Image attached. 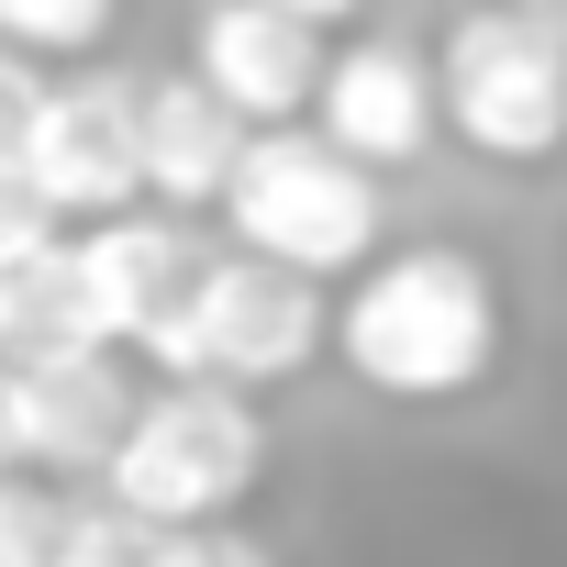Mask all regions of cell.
<instances>
[{"label":"cell","instance_id":"cell-1","mask_svg":"<svg viewBox=\"0 0 567 567\" xmlns=\"http://www.w3.org/2000/svg\"><path fill=\"white\" fill-rule=\"evenodd\" d=\"M334 346L390 401H456L501 357V290L456 245H401V256H368V278L334 301Z\"/></svg>","mask_w":567,"mask_h":567},{"label":"cell","instance_id":"cell-2","mask_svg":"<svg viewBox=\"0 0 567 567\" xmlns=\"http://www.w3.org/2000/svg\"><path fill=\"white\" fill-rule=\"evenodd\" d=\"M323 278L312 267H290V256H200V278L145 323V368H167V379H290V368H312V346H323Z\"/></svg>","mask_w":567,"mask_h":567},{"label":"cell","instance_id":"cell-3","mask_svg":"<svg viewBox=\"0 0 567 567\" xmlns=\"http://www.w3.org/2000/svg\"><path fill=\"white\" fill-rule=\"evenodd\" d=\"M256 478H267V423H256L245 379H178V390H156L123 423L112 467H101V489L134 501V512H156V523H223Z\"/></svg>","mask_w":567,"mask_h":567},{"label":"cell","instance_id":"cell-4","mask_svg":"<svg viewBox=\"0 0 567 567\" xmlns=\"http://www.w3.org/2000/svg\"><path fill=\"white\" fill-rule=\"evenodd\" d=\"M223 223H234V245L290 256V267H312V278L379 256L368 156H346L334 134H245V156H234V178H223Z\"/></svg>","mask_w":567,"mask_h":567},{"label":"cell","instance_id":"cell-5","mask_svg":"<svg viewBox=\"0 0 567 567\" xmlns=\"http://www.w3.org/2000/svg\"><path fill=\"white\" fill-rule=\"evenodd\" d=\"M434 79H445V123L489 167H545L567 145V23H545L534 0L467 12Z\"/></svg>","mask_w":567,"mask_h":567},{"label":"cell","instance_id":"cell-6","mask_svg":"<svg viewBox=\"0 0 567 567\" xmlns=\"http://www.w3.org/2000/svg\"><path fill=\"white\" fill-rule=\"evenodd\" d=\"M189 68H200L245 123H290V112H312V90H323L334 56H323V23L290 12V0H212Z\"/></svg>","mask_w":567,"mask_h":567},{"label":"cell","instance_id":"cell-7","mask_svg":"<svg viewBox=\"0 0 567 567\" xmlns=\"http://www.w3.org/2000/svg\"><path fill=\"white\" fill-rule=\"evenodd\" d=\"M23 156L45 167L56 212H90V223H101V212H123V200L145 189V101H134V90H112V79L45 90V101H34Z\"/></svg>","mask_w":567,"mask_h":567},{"label":"cell","instance_id":"cell-8","mask_svg":"<svg viewBox=\"0 0 567 567\" xmlns=\"http://www.w3.org/2000/svg\"><path fill=\"white\" fill-rule=\"evenodd\" d=\"M134 423V390H123V346H68V357H23L12 368V445L23 467H112Z\"/></svg>","mask_w":567,"mask_h":567},{"label":"cell","instance_id":"cell-9","mask_svg":"<svg viewBox=\"0 0 567 567\" xmlns=\"http://www.w3.org/2000/svg\"><path fill=\"white\" fill-rule=\"evenodd\" d=\"M312 123L368 167H412L434 145V123H445V79L423 56H401V45H346L323 68V90H312Z\"/></svg>","mask_w":567,"mask_h":567},{"label":"cell","instance_id":"cell-10","mask_svg":"<svg viewBox=\"0 0 567 567\" xmlns=\"http://www.w3.org/2000/svg\"><path fill=\"white\" fill-rule=\"evenodd\" d=\"M79 267H90L101 334H112V346H145V323L200 278V245H189L178 223H145V212L123 200V212H101V223L79 234Z\"/></svg>","mask_w":567,"mask_h":567},{"label":"cell","instance_id":"cell-11","mask_svg":"<svg viewBox=\"0 0 567 567\" xmlns=\"http://www.w3.org/2000/svg\"><path fill=\"white\" fill-rule=\"evenodd\" d=\"M234 156H245V112H234L200 68L145 90V189H156V200H223Z\"/></svg>","mask_w":567,"mask_h":567},{"label":"cell","instance_id":"cell-12","mask_svg":"<svg viewBox=\"0 0 567 567\" xmlns=\"http://www.w3.org/2000/svg\"><path fill=\"white\" fill-rule=\"evenodd\" d=\"M68 346H112L101 301H90V267H79V234L0 267V357L23 368V357H68Z\"/></svg>","mask_w":567,"mask_h":567},{"label":"cell","instance_id":"cell-13","mask_svg":"<svg viewBox=\"0 0 567 567\" xmlns=\"http://www.w3.org/2000/svg\"><path fill=\"white\" fill-rule=\"evenodd\" d=\"M123 0H0V45H23V56H90L112 34Z\"/></svg>","mask_w":567,"mask_h":567},{"label":"cell","instance_id":"cell-14","mask_svg":"<svg viewBox=\"0 0 567 567\" xmlns=\"http://www.w3.org/2000/svg\"><path fill=\"white\" fill-rule=\"evenodd\" d=\"M56 189H45V167L23 156V145H0V267L12 256H34V245H56Z\"/></svg>","mask_w":567,"mask_h":567},{"label":"cell","instance_id":"cell-15","mask_svg":"<svg viewBox=\"0 0 567 567\" xmlns=\"http://www.w3.org/2000/svg\"><path fill=\"white\" fill-rule=\"evenodd\" d=\"M56 534H68V501H45L0 467V567H56Z\"/></svg>","mask_w":567,"mask_h":567},{"label":"cell","instance_id":"cell-16","mask_svg":"<svg viewBox=\"0 0 567 567\" xmlns=\"http://www.w3.org/2000/svg\"><path fill=\"white\" fill-rule=\"evenodd\" d=\"M34 101H45V90H34L23 45H0V145H23V134H34Z\"/></svg>","mask_w":567,"mask_h":567},{"label":"cell","instance_id":"cell-17","mask_svg":"<svg viewBox=\"0 0 567 567\" xmlns=\"http://www.w3.org/2000/svg\"><path fill=\"white\" fill-rule=\"evenodd\" d=\"M0 467H23V445H12V357H0Z\"/></svg>","mask_w":567,"mask_h":567},{"label":"cell","instance_id":"cell-18","mask_svg":"<svg viewBox=\"0 0 567 567\" xmlns=\"http://www.w3.org/2000/svg\"><path fill=\"white\" fill-rule=\"evenodd\" d=\"M290 12H312V23H346V12H357V0H290Z\"/></svg>","mask_w":567,"mask_h":567},{"label":"cell","instance_id":"cell-19","mask_svg":"<svg viewBox=\"0 0 567 567\" xmlns=\"http://www.w3.org/2000/svg\"><path fill=\"white\" fill-rule=\"evenodd\" d=\"M534 12H545V23H567V0H534Z\"/></svg>","mask_w":567,"mask_h":567}]
</instances>
